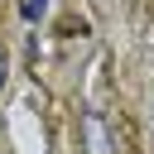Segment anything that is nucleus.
Segmentation results:
<instances>
[{
	"mask_svg": "<svg viewBox=\"0 0 154 154\" xmlns=\"http://www.w3.org/2000/svg\"><path fill=\"white\" fill-rule=\"evenodd\" d=\"M19 14L34 24V19H43V14H48V0H19Z\"/></svg>",
	"mask_w": 154,
	"mask_h": 154,
	"instance_id": "nucleus-1",
	"label": "nucleus"
},
{
	"mask_svg": "<svg viewBox=\"0 0 154 154\" xmlns=\"http://www.w3.org/2000/svg\"><path fill=\"white\" fill-rule=\"evenodd\" d=\"M0 82H5V53H0Z\"/></svg>",
	"mask_w": 154,
	"mask_h": 154,
	"instance_id": "nucleus-2",
	"label": "nucleus"
}]
</instances>
